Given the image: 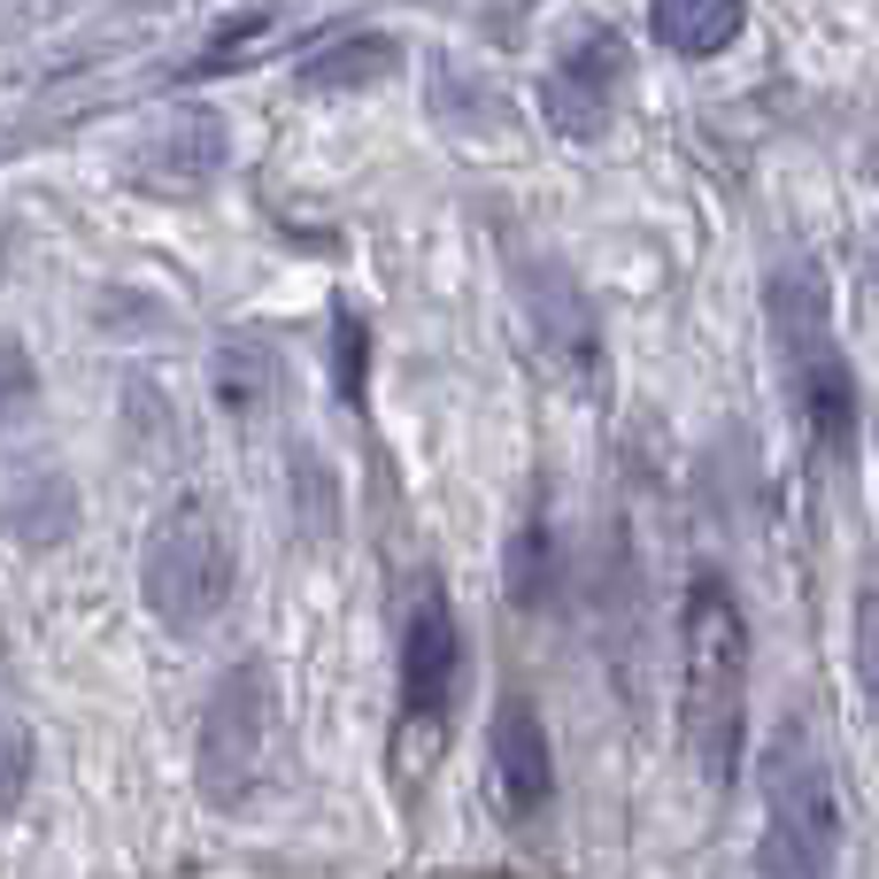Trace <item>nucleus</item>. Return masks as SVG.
<instances>
[{
	"mask_svg": "<svg viewBox=\"0 0 879 879\" xmlns=\"http://www.w3.org/2000/svg\"><path fill=\"white\" fill-rule=\"evenodd\" d=\"M771 348H779V378H787V409L810 432V448L834 471H857V440H865V401H857V370L834 333V294L826 270L810 255H779L771 263Z\"/></svg>",
	"mask_w": 879,
	"mask_h": 879,
	"instance_id": "nucleus-1",
	"label": "nucleus"
},
{
	"mask_svg": "<svg viewBox=\"0 0 879 879\" xmlns=\"http://www.w3.org/2000/svg\"><path fill=\"white\" fill-rule=\"evenodd\" d=\"M679 725L695 771L725 795L748 748V610L725 571H695L679 602Z\"/></svg>",
	"mask_w": 879,
	"mask_h": 879,
	"instance_id": "nucleus-2",
	"label": "nucleus"
},
{
	"mask_svg": "<svg viewBox=\"0 0 879 879\" xmlns=\"http://www.w3.org/2000/svg\"><path fill=\"white\" fill-rule=\"evenodd\" d=\"M764 834L756 879H834L841 865V779L803 717H787L764 740Z\"/></svg>",
	"mask_w": 879,
	"mask_h": 879,
	"instance_id": "nucleus-3",
	"label": "nucleus"
},
{
	"mask_svg": "<svg viewBox=\"0 0 879 879\" xmlns=\"http://www.w3.org/2000/svg\"><path fill=\"white\" fill-rule=\"evenodd\" d=\"M239 586V548H232V525L208 494H177L155 510V525L140 540V602L147 617L193 641Z\"/></svg>",
	"mask_w": 879,
	"mask_h": 879,
	"instance_id": "nucleus-4",
	"label": "nucleus"
},
{
	"mask_svg": "<svg viewBox=\"0 0 879 879\" xmlns=\"http://www.w3.org/2000/svg\"><path fill=\"white\" fill-rule=\"evenodd\" d=\"M270 740H278V679L263 656H239L201 709V748H193V779L208 803H247L255 779L270 771Z\"/></svg>",
	"mask_w": 879,
	"mask_h": 879,
	"instance_id": "nucleus-5",
	"label": "nucleus"
},
{
	"mask_svg": "<svg viewBox=\"0 0 879 879\" xmlns=\"http://www.w3.org/2000/svg\"><path fill=\"white\" fill-rule=\"evenodd\" d=\"M625 78H633V54L610 23H586L555 47L548 78H540V116L563 132V140H602L625 109Z\"/></svg>",
	"mask_w": 879,
	"mask_h": 879,
	"instance_id": "nucleus-6",
	"label": "nucleus"
},
{
	"mask_svg": "<svg viewBox=\"0 0 879 879\" xmlns=\"http://www.w3.org/2000/svg\"><path fill=\"white\" fill-rule=\"evenodd\" d=\"M456 695H463V617L440 579H417L401 610V717L432 733L448 725Z\"/></svg>",
	"mask_w": 879,
	"mask_h": 879,
	"instance_id": "nucleus-7",
	"label": "nucleus"
},
{
	"mask_svg": "<svg viewBox=\"0 0 879 879\" xmlns=\"http://www.w3.org/2000/svg\"><path fill=\"white\" fill-rule=\"evenodd\" d=\"M518 294H525V325H532V348L548 355L579 393H602V325H594V301L586 286L571 278V263L555 255H525L518 263Z\"/></svg>",
	"mask_w": 879,
	"mask_h": 879,
	"instance_id": "nucleus-8",
	"label": "nucleus"
},
{
	"mask_svg": "<svg viewBox=\"0 0 879 879\" xmlns=\"http://www.w3.org/2000/svg\"><path fill=\"white\" fill-rule=\"evenodd\" d=\"M555 803V748L525 695H502L487 717V810L502 826H532Z\"/></svg>",
	"mask_w": 879,
	"mask_h": 879,
	"instance_id": "nucleus-9",
	"label": "nucleus"
},
{
	"mask_svg": "<svg viewBox=\"0 0 879 879\" xmlns=\"http://www.w3.org/2000/svg\"><path fill=\"white\" fill-rule=\"evenodd\" d=\"M224 155H232V140H224V124L208 109H171L132 147V185H147V193H201L208 177L224 171Z\"/></svg>",
	"mask_w": 879,
	"mask_h": 879,
	"instance_id": "nucleus-10",
	"label": "nucleus"
},
{
	"mask_svg": "<svg viewBox=\"0 0 879 879\" xmlns=\"http://www.w3.org/2000/svg\"><path fill=\"white\" fill-rule=\"evenodd\" d=\"M0 525H8L16 548H31V555L70 548V532H78V487H70V471H54V463L8 471V487H0Z\"/></svg>",
	"mask_w": 879,
	"mask_h": 879,
	"instance_id": "nucleus-11",
	"label": "nucleus"
},
{
	"mask_svg": "<svg viewBox=\"0 0 879 879\" xmlns=\"http://www.w3.org/2000/svg\"><path fill=\"white\" fill-rule=\"evenodd\" d=\"M393 70H401V47L386 31H348V39H325L317 54H301L294 85L301 93H362V85H378Z\"/></svg>",
	"mask_w": 879,
	"mask_h": 879,
	"instance_id": "nucleus-12",
	"label": "nucleus"
},
{
	"mask_svg": "<svg viewBox=\"0 0 879 879\" xmlns=\"http://www.w3.org/2000/svg\"><path fill=\"white\" fill-rule=\"evenodd\" d=\"M208 386H216V409H224L232 425H255V417L270 409V393H278L270 340H255V333H232L224 348L208 355Z\"/></svg>",
	"mask_w": 879,
	"mask_h": 879,
	"instance_id": "nucleus-13",
	"label": "nucleus"
},
{
	"mask_svg": "<svg viewBox=\"0 0 879 879\" xmlns=\"http://www.w3.org/2000/svg\"><path fill=\"white\" fill-rule=\"evenodd\" d=\"M740 8L733 0H664V8H648V39L664 47V54H679V62H709V54H725L733 39H740Z\"/></svg>",
	"mask_w": 879,
	"mask_h": 879,
	"instance_id": "nucleus-14",
	"label": "nucleus"
},
{
	"mask_svg": "<svg viewBox=\"0 0 879 879\" xmlns=\"http://www.w3.org/2000/svg\"><path fill=\"white\" fill-rule=\"evenodd\" d=\"M362 355H370V325H362L355 309H340V317H333V393H340L348 409L370 401V362H362Z\"/></svg>",
	"mask_w": 879,
	"mask_h": 879,
	"instance_id": "nucleus-15",
	"label": "nucleus"
},
{
	"mask_svg": "<svg viewBox=\"0 0 879 879\" xmlns=\"http://www.w3.org/2000/svg\"><path fill=\"white\" fill-rule=\"evenodd\" d=\"M31 764H39L31 725L0 703V818H16V810H23V795H31Z\"/></svg>",
	"mask_w": 879,
	"mask_h": 879,
	"instance_id": "nucleus-16",
	"label": "nucleus"
},
{
	"mask_svg": "<svg viewBox=\"0 0 879 879\" xmlns=\"http://www.w3.org/2000/svg\"><path fill=\"white\" fill-rule=\"evenodd\" d=\"M39 409V362L23 355L16 333H0V432H16Z\"/></svg>",
	"mask_w": 879,
	"mask_h": 879,
	"instance_id": "nucleus-17",
	"label": "nucleus"
},
{
	"mask_svg": "<svg viewBox=\"0 0 879 879\" xmlns=\"http://www.w3.org/2000/svg\"><path fill=\"white\" fill-rule=\"evenodd\" d=\"M857 679H865V695H872V709H879V617L865 625V641H857Z\"/></svg>",
	"mask_w": 879,
	"mask_h": 879,
	"instance_id": "nucleus-18",
	"label": "nucleus"
}]
</instances>
